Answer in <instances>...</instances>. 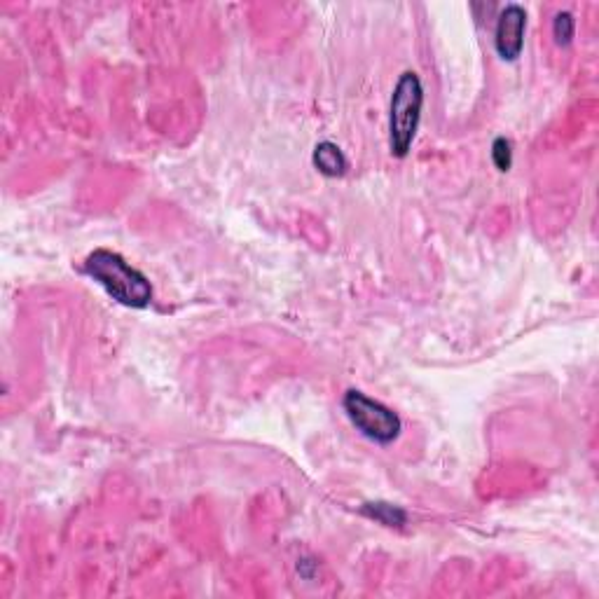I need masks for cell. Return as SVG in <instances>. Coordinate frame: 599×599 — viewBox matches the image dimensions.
<instances>
[{"mask_svg":"<svg viewBox=\"0 0 599 599\" xmlns=\"http://www.w3.org/2000/svg\"><path fill=\"white\" fill-rule=\"evenodd\" d=\"M85 272L120 305L146 309L153 300V286L143 272L127 263L120 253L96 249L85 260Z\"/></svg>","mask_w":599,"mask_h":599,"instance_id":"1","label":"cell"},{"mask_svg":"<svg viewBox=\"0 0 599 599\" xmlns=\"http://www.w3.org/2000/svg\"><path fill=\"white\" fill-rule=\"evenodd\" d=\"M424 108V85L415 71L398 78L389 103V148L394 157H405L415 143Z\"/></svg>","mask_w":599,"mask_h":599,"instance_id":"2","label":"cell"},{"mask_svg":"<svg viewBox=\"0 0 599 599\" xmlns=\"http://www.w3.org/2000/svg\"><path fill=\"white\" fill-rule=\"evenodd\" d=\"M342 408L356 431L377 445H391L403 431L401 417L387 405L375 401L358 389H349L342 398Z\"/></svg>","mask_w":599,"mask_h":599,"instance_id":"3","label":"cell"},{"mask_svg":"<svg viewBox=\"0 0 599 599\" xmlns=\"http://www.w3.org/2000/svg\"><path fill=\"white\" fill-rule=\"evenodd\" d=\"M525 33H527V12L520 5H506L499 12L497 31H494V47L504 61H518L522 50H525Z\"/></svg>","mask_w":599,"mask_h":599,"instance_id":"4","label":"cell"},{"mask_svg":"<svg viewBox=\"0 0 599 599\" xmlns=\"http://www.w3.org/2000/svg\"><path fill=\"white\" fill-rule=\"evenodd\" d=\"M312 162H314V167L319 169V174L328 176V178H340L347 174V169H349L347 157H344L340 146L333 141L316 143V148L312 153Z\"/></svg>","mask_w":599,"mask_h":599,"instance_id":"5","label":"cell"},{"mask_svg":"<svg viewBox=\"0 0 599 599\" xmlns=\"http://www.w3.org/2000/svg\"><path fill=\"white\" fill-rule=\"evenodd\" d=\"M361 513L384 527H403L408 522V513L401 506L387 504V501H368L361 506Z\"/></svg>","mask_w":599,"mask_h":599,"instance_id":"6","label":"cell"},{"mask_svg":"<svg viewBox=\"0 0 599 599\" xmlns=\"http://www.w3.org/2000/svg\"><path fill=\"white\" fill-rule=\"evenodd\" d=\"M492 162H494V167L501 171V174L511 171V167H513V143L508 141L506 136H499V139H494V143H492Z\"/></svg>","mask_w":599,"mask_h":599,"instance_id":"7","label":"cell"},{"mask_svg":"<svg viewBox=\"0 0 599 599\" xmlns=\"http://www.w3.org/2000/svg\"><path fill=\"white\" fill-rule=\"evenodd\" d=\"M574 33H576V19H574V15H569V12H560V15H557L555 22H553L555 43L560 45V47L571 45V40H574Z\"/></svg>","mask_w":599,"mask_h":599,"instance_id":"8","label":"cell"}]
</instances>
